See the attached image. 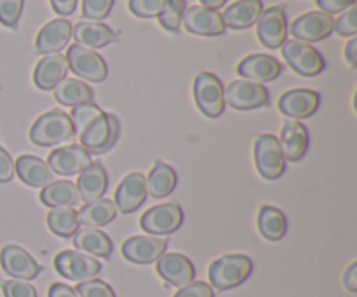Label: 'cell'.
I'll list each match as a JSON object with an SVG mask.
<instances>
[{"label": "cell", "instance_id": "cell-25", "mask_svg": "<svg viewBox=\"0 0 357 297\" xmlns=\"http://www.w3.org/2000/svg\"><path fill=\"white\" fill-rule=\"evenodd\" d=\"M264 13L261 0H237L232 6L227 7L222 14L225 28L232 30H246L257 24L258 17Z\"/></svg>", "mask_w": 357, "mask_h": 297}, {"label": "cell", "instance_id": "cell-6", "mask_svg": "<svg viewBox=\"0 0 357 297\" xmlns=\"http://www.w3.org/2000/svg\"><path fill=\"white\" fill-rule=\"evenodd\" d=\"M223 97L230 108L239 111L257 110L271 104L267 87L251 80H234L223 89Z\"/></svg>", "mask_w": 357, "mask_h": 297}, {"label": "cell", "instance_id": "cell-46", "mask_svg": "<svg viewBox=\"0 0 357 297\" xmlns=\"http://www.w3.org/2000/svg\"><path fill=\"white\" fill-rule=\"evenodd\" d=\"M47 297H79V294H77L75 289L70 287V285L56 282V284H52L51 287H49Z\"/></svg>", "mask_w": 357, "mask_h": 297}, {"label": "cell", "instance_id": "cell-13", "mask_svg": "<svg viewBox=\"0 0 357 297\" xmlns=\"http://www.w3.org/2000/svg\"><path fill=\"white\" fill-rule=\"evenodd\" d=\"M122 256L135 264H152L167 250V240L153 235L129 236L122 243Z\"/></svg>", "mask_w": 357, "mask_h": 297}, {"label": "cell", "instance_id": "cell-34", "mask_svg": "<svg viewBox=\"0 0 357 297\" xmlns=\"http://www.w3.org/2000/svg\"><path fill=\"white\" fill-rule=\"evenodd\" d=\"M47 226L56 236L70 239L79 230V218L73 207H54L47 214Z\"/></svg>", "mask_w": 357, "mask_h": 297}, {"label": "cell", "instance_id": "cell-17", "mask_svg": "<svg viewBox=\"0 0 357 297\" xmlns=\"http://www.w3.org/2000/svg\"><path fill=\"white\" fill-rule=\"evenodd\" d=\"M155 263L157 273L167 285L181 289L190 284V282H194L195 268L192 261L183 254H162Z\"/></svg>", "mask_w": 357, "mask_h": 297}, {"label": "cell", "instance_id": "cell-36", "mask_svg": "<svg viewBox=\"0 0 357 297\" xmlns=\"http://www.w3.org/2000/svg\"><path fill=\"white\" fill-rule=\"evenodd\" d=\"M24 0H0V23L7 28H16L23 14Z\"/></svg>", "mask_w": 357, "mask_h": 297}, {"label": "cell", "instance_id": "cell-49", "mask_svg": "<svg viewBox=\"0 0 357 297\" xmlns=\"http://www.w3.org/2000/svg\"><path fill=\"white\" fill-rule=\"evenodd\" d=\"M202 7H208V9L218 10L220 7H223L227 3V0H201Z\"/></svg>", "mask_w": 357, "mask_h": 297}, {"label": "cell", "instance_id": "cell-23", "mask_svg": "<svg viewBox=\"0 0 357 297\" xmlns=\"http://www.w3.org/2000/svg\"><path fill=\"white\" fill-rule=\"evenodd\" d=\"M68 61L63 54H47L33 70V83L40 90H51L68 75Z\"/></svg>", "mask_w": 357, "mask_h": 297}, {"label": "cell", "instance_id": "cell-47", "mask_svg": "<svg viewBox=\"0 0 357 297\" xmlns=\"http://www.w3.org/2000/svg\"><path fill=\"white\" fill-rule=\"evenodd\" d=\"M342 282H344V287L347 289L349 292L356 294L357 292V263L356 261L347 268V270H345L344 280Z\"/></svg>", "mask_w": 357, "mask_h": 297}, {"label": "cell", "instance_id": "cell-1", "mask_svg": "<svg viewBox=\"0 0 357 297\" xmlns=\"http://www.w3.org/2000/svg\"><path fill=\"white\" fill-rule=\"evenodd\" d=\"M79 145L91 155H103L117 143L121 122L114 113H105L94 103L80 104L70 115Z\"/></svg>", "mask_w": 357, "mask_h": 297}, {"label": "cell", "instance_id": "cell-44", "mask_svg": "<svg viewBox=\"0 0 357 297\" xmlns=\"http://www.w3.org/2000/svg\"><path fill=\"white\" fill-rule=\"evenodd\" d=\"M14 177V162L9 153L0 146V183H9Z\"/></svg>", "mask_w": 357, "mask_h": 297}, {"label": "cell", "instance_id": "cell-48", "mask_svg": "<svg viewBox=\"0 0 357 297\" xmlns=\"http://www.w3.org/2000/svg\"><path fill=\"white\" fill-rule=\"evenodd\" d=\"M345 59H347L349 65L352 66V68H356L357 66V38L352 37L351 40L347 42V45H345Z\"/></svg>", "mask_w": 357, "mask_h": 297}, {"label": "cell", "instance_id": "cell-18", "mask_svg": "<svg viewBox=\"0 0 357 297\" xmlns=\"http://www.w3.org/2000/svg\"><path fill=\"white\" fill-rule=\"evenodd\" d=\"M321 104V94L310 89H291L286 90L281 97H279L278 108L282 115L286 117L296 118H309L319 110Z\"/></svg>", "mask_w": 357, "mask_h": 297}, {"label": "cell", "instance_id": "cell-16", "mask_svg": "<svg viewBox=\"0 0 357 297\" xmlns=\"http://www.w3.org/2000/svg\"><path fill=\"white\" fill-rule=\"evenodd\" d=\"M185 30L188 33L201 35V37H218L225 33V24H223L222 14L218 10L208 9L202 6H190L183 13Z\"/></svg>", "mask_w": 357, "mask_h": 297}, {"label": "cell", "instance_id": "cell-14", "mask_svg": "<svg viewBox=\"0 0 357 297\" xmlns=\"http://www.w3.org/2000/svg\"><path fill=\"white\" fill-rule=\"evenodd\" d=\"M93 163V156L80 145H66L49 153V169L59 176H75Z\"/></svg>", "mask_w": 357, "mask_h": 297}, {"label": "cell", "instance_id": "cell-31", "mask_svg": "<svg viewBox=\"0 0 357 297\" xmlns=\"http://www.w3.org/2000/svg\"><path fill=\"white\" fill-rule=\"evenodd\" d=\"M258 230L268 242H279L288 233V218L284 212L272 205H264L258 212Z\"/></svg>", "mask_w": 357, "mask_h": 297}, {"label": "cell", "instance_id": "cell-26", "mask_svg": "<svg viewBox=\"0 0 357 297\" xmlns=\"http://www.w3.org/2000/svg\"><path fill=\"white\" fill-rule=\"evenodd\" d=\"M279 146L288 162H298L309 150V131L300 122H288L282 127Z\"/></svg>", "mask_w": 357, "mask_h": 297}, {"label": "cell", "instance_id": "cell-8", "mask_svg": "<svg viewBox=\"0 0 357 297\" xmlns=\"http://www.w3.org/2000/svg\"><path fill=\"white\" fill-rule=\"evenodd\" d=\"M54 268L63 278L80 284L96 277L101 271V263L80 250H61L56 254Z\"/></svg>", "mask_w": 357, "mask_h": 297}, {"label": "cell", "instance_id": "cell-20", "mask_svg": "<svg viewBox=\"0 0 357 297\" xmlns=\"http://www.w3.org/2000/svg\"><path fill=\"white\" fill-rule=\"evenodd\" d=\"M237 75L243 77L244 80H251V82L264 83L272 82L278 79L282 72V65L268 54H251L246 56L243 61H239L236 68Z\"/></svg>", "mask_w": 357, "mask_h": 297}, {"label": "cell", "instance_id": "cell-3", "mask_svg": "<svg viewBox=\"0 0 357 297\" xmlns=\"http://www.w3.org/2000/svg\"><path fill=\"white\" fill-rule=\"evenodd\" d=\"M73 136L75 132L70 115L61 110H51L40 115L30 129V141L42 148L61 145L68 139H73Z\"/></svg>", "mask_w": 357, "mask_h": 297}, {"label": "cell", "instance_id": "cell-5", "mask_svg": "<svg viewBox=\"0 0 357 297\" xmlns=\"http://www.w3.org/2000/svg\"><path fill=\"white\" fill-rule=\"evenodd\" d=\"M282 58L289 68L302 77H316L326 70V61L321 52L310 44L298 40H286L281 45Z\"/></svg>", "mask_w": 357, "mask_h": 297}, {"label": "cell", "instance_id": "cell-12", "mask_svg": "<svg viewBox=\"0 0 357 297\" xmlns=\"http://www.w3.org/2000/svg\"><path fill=\"white\" fill-rule=\"evenodd\" d=\"M257 37L267 49H279L288 40V19L282 6L268 7L257 21Z\"/></svg>", "mask_w": 357, "mask_h": 297}, {"label": "cell", "instance_id": "cell-4", "mask_svg": "<svg viewBox=\"0 0 357 297\" xmlns=\"http://www.w3.org/2000/svg\"><path fill=\"white\" fill-rule=\"evenodd\" d=\"M223 83L215 73L202 72L194 80V99L199 111L208 118H218L225 110Z\"/></svg>", "mask_w": 357, "mask_h": 297}, {"label": "cell", "instance_id": "cell-38", "mask_svg": "<svg viewBox=\"0 0 357 297\" xmlns=\"http://www.w3.org/2000/svg\"><path fill=\"white\" fill-rule=\"evenodd\" d=\"M75 291L79 297H117L114 289H112L107 282L98 280V278L80 282V284L77 285Z\"/></svg>", "mask_w": 357, "mask_h": 297}, {"label": "cell", "instance_id": "cell-15", "mask_svg": "<svg viewBox=\"0 0 357 297\" xmlns=\"http://www.w3.org/2000/svg\"><path fill=\"white\" fill-rule=\"evenodd\" d=\"M0 266L14 280H33L42 266L20 246H6L0 250Z\"/></svg>", "mask_w": 357, "mask_h": 297}, {"label": "cell", "instance_id": "cell-9", "mask_svg": "<svg viewBox=\"0 0 357 297\" xmlns=\"http://www.w3.org/2000/svg\"><path fill=\"white\" fill-rule=\"evenodd\" d=\"M65 58L68 61V70H72L80 79L89 80V82H103L107 79V61L98 52L73 44L68 47Z\"/></svg>", "mask_w": 357, "mask_h": 297}, {"label": "cell", "instance_id": "cell-30", "mask_svg": "<svg viewBox=\"0 0 357 297\" xmlns=\"http://www.w3.org/2000/svg\"><path fill=\"white\" fill-rule=\"evenodd\" d=\"M178 174L171 166L155 162L146 177V195L152 198H164L176 190Z\"/></svg>", "mask_w": 357, "mask_h": 297}, {"label": "cell", "instance_id": "cell-19", "mask_svg": "<svg viewBox=\"0 0 357 297\" xmlns=\"http://www.w3.org/2000/svg\"><path fill=\"white\" fill-rule=\"evenodd\" d=\"M146 197V177L139 172H132L128 174L117 186L114 204L117 212L131 214L145 204Z\"/></svg>", "mask_w": 357, "mask_h": 297}, {"label": "cell", "instance_id": "cell-39", "mask_svg": "<svg viewBox=\"0 0 357 297\" xmlns=\"http://www.w3.org/2000/svg\"><path fill=\"white\" fill-rule=\"evenodd\" d=\"M114 0H82V16L91 21H101L110 14Z\"/></svg>", "mask_w": 357, "mask_h": 297}, {"label": "cell", "instance_id": "cell-21", "mask_svg": "<svg viewBox=\"0 0 357 297\" xmlns=\"http://www.w3.org/2000/svg\"><path fill=\"white\" fill-rule=\"evenodd\" d=\"M72 38V24L65 17L52 19L38 31L35 38V52L38 54H58L68 45Z\"/></svg>", "mask_w": 357, "mask_h": 297}, {"label": "cell", "instance_id": "cell-7", "mask_svg": "<svg viewBox=\"0 0 357 297\" xmlns=\"http://www.w3.org/2000/svg\"><path fill=\"white\" fill-rule=\"evenodd\" d=\"M255 163H257L260 176L267 181L279 179L286 172V159L275 136H258L255 141Z\"/></svg>", "mask_w": 357, "mask_h": 297}, {"label": "cell", "instance_id": "cell-37", "mask_svg": "<svg viewBox=\"0 0 357 297\" xmlns=\"http://www.w3.org/2000/svg\"><path fill=\"white\" fill-rule=\"evenodd\" d=\"M167 0H129V10L138 17H159Z\"/></svg>", "mask_w": 357, "mask_h": 297}, {"label": "cell", "instance_id": "cell-28", "mask_svg": "<svg viewBox=\"0 0 357 297\" xmlns=\"http://www.w3.org/2000/svg\"><path fill=\"white\" fill-rule=\"evenodd\" d=\"M72 239L75 249L82 250V252L89 254V256L105 257L107 259V257L112 256V250H114V243H112L110 236L96 228L77 230Z\"/></svg>", "mask_w": 357, "mask_h": 297}, {"label": "cell", "instance_id": "cell-33", "mask_svg": "<svg viewBox=\"0 0 357 297\" xmlns=\"http://www.w3.org/2000/svg\"><path fill=\"white\" fill-rule=\"evenodd\" d=\"M40 202L45 207H73L79 204V191L70 181H52L42 188Z\"/></svg>", "mask_w": 357, "mask_h": 297}, {"label": "cell", "instance_id": "cell-11", "mask_svg": "<svg viewBox=\"0 0 357 297\" xmlns=\"http://www.w3.org/2000/svg\"><path fill=\"white\" fill-rule=\"evenodd\" d=\"M333 16L321 10H310L298 16L289 24V33L295 40L310 44V42H321L330 37L333 33Z\"/></svg>", "mask_w": 357, "mask_h": 297}, {"label": "cell", "instance_id": "cell-29", "mask_svg": "<svg viewBox=\"0 0 357 297\" xmlns=\"http://www.w3.org/2000/svg\"><path fill=\"white\" fill-rule=\"evenodd\" d=\"M79 225L86 228H101L107 226L117 218V207L108 198H100V200L84 204L82 209L77 212Z\"/></svg>", "mask_w": 357, "mask_h": 297}, {"label": "cell", "instance_id": "cell-27", "mask_svg": "<svg viewBox=\"0 0 357 297\" xmlns=\"http://www.w3.org/2000/svg\"><path fill=\"white\" fill-rule=\"evenodd\" d=\"M14 172L31 188H44L54 181V172L49 169L47 163L31 155H21L14 163Z\"/></svg>", "mask_w": 357, "mask_h": 297}, {"label": "cell", "instance_id": "cell-40", "mask_svg": "<svg viewBox=\"0 0 357 297\" xmlns=\"http://www.w3.org/2000/svg\"><path fill=\"white\" fill-rule=\"evenodd\" d=\"M333 31H337L340 37H354L357 33V7L352 6L342 13L338 19H335Z\"/></svg>", "mask_w": 357, "mask_h": 297}, {"label": "cell", "instance_id": "cell-45", "mask_svg": "<svg viewBox=\"0 0 357 297\" xmlns=\"http://www.w3.org/2000/svg\"><path fill=\"white\" fill-rule=\"evenodd\" d=\"M49 2H51L52 10L61 17L72 16L77 9V0H49Z\"/></svg>", "mask_w": 357, "mask_h": 297}, {"label": "cell", "instance_id": "cell-2", "mask_svg": "<svg viewBox=\"0 0 357 297\" xmlns=\"http://www.w3.org/2000/svg\"><path fill=\"white\" fill-rule=\"evenodd\" d=\"M253 273V261L243 254L222 256L209 264L208 277L213 289L230 291L243 285Z\"/></svg>", "mask_w": 357, "mask_h": 297}, {"label": "cell", "instance_id": "cell-43", "mask_svg": "<svg viewBox=\"0 0 357 297\" xmlns=\"http://www.w3.org/2000/svg\"><path fill=\"white\" fill-rule=\"evenodd\" d=\"M316 6L319 7L321 13L326 14H340L347 10L349 7L356 6V0H316Z\"/></svg>", "mask_w": 357, "mask_h": 297}, {"label": "cell", "instance_id": "cell-10", "mask_svg": "<svg viewBox=\"0 0 357 297\" xmlns=\"http://www.w3.org/2000/svg\"><path fill=\"white\" fill-rule=\"evenodd\" d=\"M183 225V211L178 204H162L143 212L139 226L153 236H166L180 230Z\"/></svg>", "mask_w": 357, "mask_h": 297}, {"label": "cell", "instance_id": "cell-42", "mask_svg": "<svg viewBox=\"0 0 357 297\" xmlns=\"http://www.w3.org/2000/svg\"><path fill=\"white\" fill-rule=\"evenodd\" d=\"M173 297H215V291L211 285L204 282H190L188 285L181 287Z\"/></svg>", "mask_w": 357, "mask_h": 297}, {"label": "cell", "instance_id": "cell-35", "mask_svg": "<svg viewBox=\"0 0 357 297\" xmlns=\"http://www.w3.org/2000/svg\"><path fill=\"white\" fill-rule=\"evenodd\" d=\"M185 9H187V0H167L166 7L159 14L160 26L166 28L171 33H178Z\"/></svg>", "mask_w": 357, "mask_h": 297}, {"label": "cell", "instance_id": "cell-22", "mask_svg": "<svg viewBox=\"0 0 357 297\" xmlns=\"http://www.w3.org/2000/svg\"><path fill=\"white\" fill-rule=\"evenodd\" d=\"M72 37L75 38L77 45H82L91 51L107 47L119 40L117 33L100 21H79L75 26H72Z\"/></svg>", "mask_w": 357, "mask_h": 297}, {"label": "cell", "instance_id": "cell-41", "mask_svg": "<svg viewBox=\"0 0 357 297\" xmlns=\"http://www.w3.org/2000/svg\"><path fill=\"white\" fill-rule=\"evenodd\" d=\"M3 297H37L33 285L24 280H7L2 284Z\"/></svg>", "mask_w": 357, "mask_h": 297}, {"label": "cell", "instance_id": "cell-24", "mask_svg": "<svg viewBox=\"0 0 357 297\" xmlns=\"http://www.w3.org/2000/svg\"><path fill=\"white\" fill-rule=\"evenodd\" d=\"M75 186L79 191V200H82L84 204L100 200L107 193L108 188L107 170L100 162H93L79 174V181H77Z\"/></svg>", "mask_w": 357, "mask_h": 297}, {"label": "cell", "instance_id": "cell-32", "mask_svg": "<svg viewBox=\"0 0 357 297\" xmlns=\"http://www.w3.org/2000/svg\"><path fill=\"white\" fill-rule=\"evenodd\" d=\"M54 99L63 106H80V104L93 103L94 90L87 83L77 79H65L54 87Z\"/></svg>", "mask_w": 357, "mask_h": 297}]
</instances>
